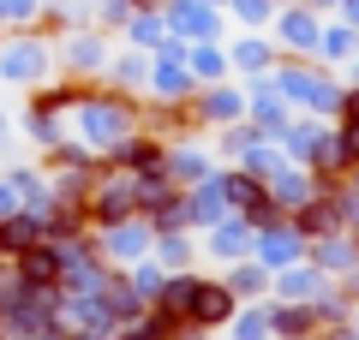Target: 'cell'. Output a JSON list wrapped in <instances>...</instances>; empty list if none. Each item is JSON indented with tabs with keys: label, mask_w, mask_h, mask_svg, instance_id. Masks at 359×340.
Segmentation results:
<instances>
[{
	"label": "cell",
	"mask_w": 359,
	"mask_h": 340,
	"mask_svg": "<svg viewBox=\"0 0 359 340\" xmlns=\"http://www.w3.org/2000/svg\"><path fill=\"white\" fill-rule=\"evenodd\" d=\"M72 113H78V138H84L90 150H108V155L144 132V120L126 101V90H84Z\"/></svg>",
	"instance_id": "obj_1"
},
{
	"label": "cell",
	"mask_w": 359,
	"mask_h": 340,
	"mask_svg": "<svg viewBox=\"0 0 359 340\" xmlns=\"http://www.w3.org/2000/svg\"><path fill=\"white\" fill-rule=\"evenodd\" d=\"M48 72H54L48 36H42V30H13V36H6V48H0V78L30 90V84H48Z\"/></svg>",
	"instance_id": "obj_2"
},
{
	"label": "cell",
	"mask_w": 359,
	"mask_h": 340,
	"mask_svg": "<svg viewBox=\"0 0 359 340\" xmlns=\"http://www.w3.org/2000/svg\"><path fill=\"white\" fill-rule=\"evenodd\" d=\"M162 24H168L174 42H222L228 13H216L204 0H162Z\"/></svg>",
	"instance_id": "obj_3"
},
{
	"label": "cell",
	"mask_w": 359,
	"mask_h": 340,
	"mask_svg": "<svg viewBox=\"0 0 359 340\" xmlns=\"http://www.w3.org/2000/svg\"><path fill=\"white\" fill-rule=\"evenodd\" d=\"M269 30H276V42H282L287 54H299V60H318L323 18L311 13V6H299V0H282V13L269 18Z\"/></svg>",
	"instance_id": "obj_4"
},
{
	"label": "cell",
	"mask_w": 359,
	"mask_h": 340,
	"mask_svg": "<svg viewBox=\"0 0 359 340\" xmlns=\"http://www.w3.org/2000/svg\"><path fill=\"white\" fill-rule=\"evenodd\" d=\"M60 60L72 66L78 78H96V72L108 66V30H96V24L60 30Z\"/></svg>",
	"instance_id": "obj_5"
},
{
	"label": "cell",
	"mask_w": 359,
	"mask_h": 340,
	"mask_svg": "<svg viewBox=\"0 0 359 340\" xmlns=\"http://www.w3.org/2000/svg\"><path fill=\"white\" fill-rule=\"evenodd\" d=\"M228 66H233V72H245V78H264L269 66H276V42L257 36V30H245V36L228 42Z\"/></svg>",
	"instance_id": "obj_6"
},
{
	"label": "cell",
	"mask_w": 359,
	"mask_h": 340,
	"mask_svg": "<svg viewBox=\"0 0 359 340\" xmlns=\"http://www.w3.org/2000/svg\"><path fill=\"white\" fill-rule=\"evenodd\" d=\"M186 66H192L198 84H222V78L233 72V66H228V48H222V42H186Z\"/></svg>",
	"instance_id": "obj_7"
},
{
	"label": "cell",
	"mask_w": 359,
	"mask_h": 340,
	"mask_svg": "<svg viewBox=\"0 0 359 340\" xmlns=\"http://www.w3.org/2000/svg\"><path fill=\"white\" fill-rule=\"evenodd\" d=\"M126 48H144V54H156L168 42V24H162V13H126Z\"/></svg>",
	"instance_id": "obj_8"
},
{
	"label": "cell",
	"mask_w": 359,
	"mask_h": 340,
	"mask_svg": "<svg viewBox=\"0 0 359 340\" xmlns=\"http://www.w3.org/2000/svg\"><path fill=\"white\" fill-rule=\"evenodd\" d=\"M353 54H359V30L347 24V18L323 24V36H318V60H353Z\"/></svg>",
	"instance_id": "obj_9"
},
{
	"label": "cell",
	"mask_w": 359,
	"mask_h": 340,
	"mask_svg": "<svg viewBox=\"0 0 359 340\" xmlns=\"http://www.w3.org/2000/svg\"><path fill=\"white\" fill-rule=\"evenodd\" d=\"M102 72L114 78L120 90H138V84H150V60H144V48H126V54H114V60H108Z\"/></svg>",
	"instance_id": "obj_10"
},
{
	"label": "cell",
	"mask_w": 359,
	"mask_h": 340,
	"mask_svg": "<svg viewBox=\"0 0 359 340\" xmlns=\"http://www.w3.org/2000/svg\"><path fill=\"white\" fill-rule=\"evenodd\" d=\"M222 13H228L240 30H269V18L282 13V0H228Z\"/></svg>",
	"instance_id": "obj_11"
},
{
	"label": "cell",
	"mask_w": 359,
	"mask_h": 340,
	"mask_svg": "<svg viewBox=\"0 0 359 340\" xmlns=\"http://www.w3.org/2000/svg\"><path fill=\"white\" fill-rule=\"evenodd\" d=\"M0 24L6 30H36L42 24V0H0Z\"/></svg>",
	"instance_id": "obj_12"
},
{
	"label": "cell",
	"mask_w": 359,
	"mask_h": 340,
	"mask_svg": "<svg viewBox=\"0 0 359 340\" xmlns=\"http://www.w3.org/2000/svg\"><path fill=\"white\" fill-rule=\"evenodd\" d=\"M335 13H341V18H347V24H353V30H359V0H335Z\"/></svg>",
	"instance_id": "obj_13"
},
{
	"label": "cell",
	"mask_w": 359,
	"mask_h": 340,
	"mask_svg": "<svg viewBox=\"0 0 359 340\" xmlns=\"http://www.w3.org/2000/svg\"><path fill=\"white\" fill-rule=\"evenodd\" d=\"M132 13H162V0H126Z\"/></svg>",
	"instance_id": "obj_14"
},
{
	"label": "cell",
	"mask_w": 359,
	"mask_h": 340,
	"mask_svg": "<svg viewBox=\"0 0 359 340\" xmlns=\"http://www.w3.org/2000/svg\"><path fill=\"white\" fill-rule=\"evenodd\" d=\"M299 6H311V13H335V0H299Z\"/></svg>",
	"instance_id": "obj_15"
},
{
	"label": "cell",
	"mask_w": 359,
	"mask_h": 340,
	"mask_svg": "<svg viewBox=\"0 0 359 340\" xmlns=\"http://www.w3.org/2000/svg\"><path fill=\"white\" fill-rule=\"evenodd\" d=\"M0 138H6V113H0Z\"/></svg>",
	"instance_id": "obj_16"
},
{
	"label": "cell",
	"mask_w": 359,
	"mask_h": 340,
	"mask_svg": "<svg viewBox=\"0 0 359 340\" xmlns=\"http://www.w3.org/2000/svg\"><path fill=\"white\" fill-rule=\"evenodd\" d=\"M42 6H66V0H42Z\"/></svg>",
	"instance_id": "obj_17"
},
{
	"label": "cell",
	"mask_w": 359,
	"mask_h": 340,
	"mask_svg": "<svg viewBox=\"0 0 359 340\" xmlns=\"http://www.w3.org/2000/svg\"><path fill=\"white\" fill-rule=\"evenodd\" d=\"M90 6H102V0H90Z\"/></svg>",
	"instance_id": "obj_18"
},
{
	"label": "cell",
	"mask_w": 359,
	"mask_h": 340,
	"mask_svg": "<svg viewBox=\"0 0 359 340\" xmlns=\"http://www.w3.org/2000/svg\"><path fill=\"white\" fill-rule=\"evenodd\" d=\"M0 30H6V24H0Z\"/></svg>",
	"instance_id": "obj_19"
}]
</instances>
